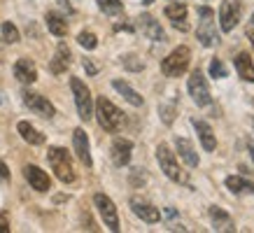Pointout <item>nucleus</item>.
I'll list each match as a JSON object with an SVG mask.
<instances>
[{"label":"nucleus","instance_id":"nucleus-9","mask_svg":"<svg viewBox=\"0 0 254 233\" xmlns=\"http://www.w3.org/2000/svg\"><path fill=\"white\" fill-rule=\"evenodd\" d=\"M93 203H96L100 217H103V222H105V226H108L110 231H115V233L119 231V215H117L115 203L110 201L105 194H96L93 196Z\"/></svg>","mask_w":254,"mask_h":233},{"label":"nucleus","instance_id":"nucleus-6","mask_svg":"<svg viewBox=\"0 0 254 233\" xmlns=\"http://www.w3.org/2000/svg\"><path fill=\"white\" fill-rule=\"evenodd\" d=\"M156 159H159V166H161V171L166 173V177H170L173 182H187V173L177 166V159L175 154L170 152L168 145H159L156 147Z\"/></svg>","mask_w":254,"mask_h":233},{"label":"nucleus","instance_id":"nucleus-34","mask_svg":"<svg viewBox=\"0 0 254 233\" xmlns=\"http://www.w3.org/2000/svg\"><path fill=\"white\" fill-rule=\"evenodd\" d=\"M84 68H86V72H89V75H96V72H98V65H93L89 58H84Z\"/></svg>","mask_w":254,"mask_h":233},{"label":"nucleus","instance_id":"nucleus-4","mask_svg":"<svg viewBox=\"0 0 254 233\" xmlns=\"http://www.w3.org/2000/svg\"><path fill=\"white\" fill-rule=\"evenodd\" d=\"M70 89H72V96H75V105H77V115L82 121H89L93 115V101H91V91L86 89V84L82 79L72 77L70 79Z\"/></svg>","mask_w":254,"mask_h":233},{"label":"nucleus","instance_id":"nucleus-19","mask_svg":"<svg viewBox=\"0 0 254 233\" xmlns=\"http://www.w3.org/2000/svg\"><path fill=\"white\" fill-rule=\"evenodd\" d=\"M175 147H177V154L185 159V163L189 166V168H196V166H198V154H196L193 145L187 138H177L175 140Z\"/></svg>","mask_w":254,"mask_h":233},{"label":"nucleus","instance_id":"nucleus-11","mask_svg":"<svg viewBox=\"0 0 254 233\" xmlns=\"http://www.w3.org/2000/svg\"><path fill=\"white\" fill-rule=\"evenodd\" d=\"M131 210L138 215L142 222H147V224H156L159 219H161V212H159V208H154L152 203L142 201V198H131Z\"/></svg>","mask_w":254,"mask_h":233},{"label":"nucleus","instance_id":"nucleus-10","mask_svg":"<svg viewBox=\"0 0 254 233\" xmlns=\"http://www.w3.org/2000/svg\"><path fill=\"white\" fill-rule=\"evenodd\" d=\"M23 103L28 105V108L35 112V115H40V116H45V119H52V116L56 115V110H54V105L47 101L45 96H40V93H33V91H26L23 93Z\"/></svg>","mask_w":254,"mask_h":233},{"label":"nucleus","instance_id":"nucleus-35","mask_svg":"<svg viewBox=\"0 0 254 233\" xmlns=\"http://www.w3.org/2000/svg\"><path fill=\"white\" fill-rule=\"evenodd\" d=\"M9 177V171H7V166L0 161V179H7Z\"/></svg>","mask_w":254,"mask_h":233},{"label":"nucleus","instance_id":"nucleus-15","mask_svg":"<svg viewBox=\"0 0 254 233\" xmlns=\"http://www.w3.org/2000/svg\"><path fill=\"white\" fill-rule=\"evenodd\" d=\"M14 77L21 82V84H33L38 79V68L31 58H19L14 65Z\"/></svg>","mask_w":254,"mask_h":233},{"label":"nucleus","instance_id":"nucleus-18","mask_svg":"<svg viewBox=\"0 0 254 233\" xmlns=\"http://www.w3.org/2000/svg\"><path fill=\"white\" fill-rule=\"evenodd\" d=\"M191 124H193V128H196V133H198L203 149H205V152H215L217 140H215V133H212V128H210L205 121H200V119H193Z\"/></svg>","mask_w":254,"mask_h":233},{"label":"nucleus","instance_id":"nucleus-1","mask_svg":"<svg viewBox=\"0 0 254 233\" xmlns=\"http://www.w3.org/2000/svg\"><path fill=\"white\" fill-rule=\"evenodd\" d=\"M47 159H49V166H52L54 175L61 179V182H65V184L75 182V168H72L70 154L65 152V149L63 147H52L49 149V154H47Z\"/></svg>","mask_w":254,"mask_h":233},{"label":"nucleus","instance_id":"nucleus-2","mask_svg":"<svg viewBox=\"0 0 254 233\" xmlns=\"http://www.w3.org/2000/svg\"><path fill=\"white\" fill-rule=\"evenodd\" d=\"M189 58H191L189 47H177V49H173L161 61L163 75H166V77H180V75H185L187 68H189Z\"/></svg>","mask_w":254,"mask_h":233},{"label":"nucleus","instance_id":"nucleus-38","mask_svg":"<svg viewBox=\"0 0 254 233\" xmlns=\"http://www.w3.org/2000/svg\"><path fill=\"white\" fill-rule=\"evenodd\" d=\"M252 21H254V16H252Z\"/></svg>","mask_w":254,"mask_h":233},{"label":"nucleus","instance_id":"nucleus-30","mask_svg":"<svg viewBox=\"0 0 254 233\" xmlns=\"http://www.w3.org/2000/svg\"><path fill=\"white\" fill-rule=\"evenodd\" d=\"M77 42L84 47V49H96V47H98V38H96L93 33H89V31L79 33V35H77Z\"/></svg>","mask_w":254,"mask_h":233},{"label":"nucleus","instance_id":"nucleus-13","mask_svg":"<svg viewBox=\"0 0 254 233\" xmlns=\"http://www.w3.org/2000/svg\"><path fill=\"white\" fill-rule=\"evenodd\" d=\"M72 147H75V152H77L79 161L84 163L86 168L91 166V149H89V135H86L82 128H75L72 131Z\"/></svg>","mask_w":254,"mask_h":233},{"label":"nucleus","instance_id":"nucleus-5","mask_svg":"<svg viewBox=\"0 0 254 233\" xmlns=\"http://www.w3.org/2000/svg\"><path fill=\"white\" fill-rule=\"evenodd\" d=\"M198 14H200V23H198V28H196V35H198L200 45L203 47L217 45L219 42V33L215 28V12L210 7H200Z\"/></svg>","mask_w":254,"mask_h":233},{"label":"nucleus","instance_id":"nucleus-20","mask_svg":"<svg viewBox=\"0 0 254 233\" xmlns=\"http://www.w3.org/2000/svg\"><path fill=\"white\" fill-rule=\"evenodd\" d=\"M70 65V49L65 45H59V49H56V56H54V61L49 63V70L54 72V75H61V72H65Z\"/></svg>","mask_w":254,"mask_h":233},{"label":"nucleus","instance_id":"nucleus-23","mask_svg":"<svg viewBox=\"0 0 254 233\" xmlns=\"http://www.w3.org/2000/svg\"><path fill=\"white\" fill-rule=\"evenodd\" d=\"M226 186L231 194H254V182L240 177V175H231L226 177Z\"/></svg>","mask_w":254,"mask_h":233},{"label":"nucleus","instance_id":"nucleus-32","mask_svg":"<svg viewBox=\"0 0 254 233\" xmlns=\"http://www.w3.org/2000/svg\"><path fill=\"white\" fill-rule=\"evenodd\" d=\"M138 56H124V65L128 70H142V61H135Z\"/></svg>","mask_w":254,"mask_h":233},{"label":"nucleus","instance_id":"nucleus-31","mask_svg":"<svg viewBox=\"0 0 254 233\" xmlns=\"http://www.w3.org/2000/svg\"><path fill=\"white\" fill-rule=\"evenodd\" d=\"M161 119L166 124H173V119H175V108H173V105H161Z\"/></svg>","mask_w":254,"mask_h":233},{"label":"nucleus","instance_id":"nucleus-37","mask_svg":"<svg viewBox=\"0 0 254 233\" xmlns=\"http://www.w3.org/2000/svg\"><path fill=\"white\" fill-rule=\"evenodd\" d=\"M250 154H252V159H254V145H250Z\"/></svg>","mask_w":254,"mask_h":233},{"label":"nucleus","instance_id":"nucleus-28","mask_svg":"<svg viewBox=\"0 0 254 233\" xmlns=\"http://www.w3.org/2000/svg\"><path fill=\"white\" fill-rule=\"evenodd\" d=\"M98 2V7L105 12V14L110 16H115V14H122L124 12V5H122V0H96Z\"/></svg>","mask_w":254,"mask_h":233},{"label":"nucleus","instance_id":"nucleus-24","mask_svg":"<svg viewBox=\"0 0 254 233\" xmlns=\"http://www.w3.org/2000/svg\"><path fill=\"white\" fill-rule=\"evenodd\" d=\"M236 70H238V75L245 82H254V63L252 58H250V54H238L236 56Z\"/></svg>","mask_w":254,"mask_h":233},{"label":"nucleus","instance_id":"nucleus-22","mask_svg":"<svg viewBox=\"0 0 254 233\" xmlns=\"http://www.w3.org/2000/svg\"><path fill=\"white\" fill-rule=\"evenodd\" d=\"M210 219L215 224V231H233V219L224 212L222 208H210Z\"/></svg>","mask_w":254,"mask_h":233},{"label":"nucleus","instance_id":"nucleus-8","mask_svg":"<svg viewBox=\"0 0 254 233\" xmlns=\"http://www.w3.org/2000/svg\"><path fill=\"white\" fill-rule=\"evenodd\" d=\"M240 16H243V5L240 0H224L222 9H219V26L224 33H231L238 26Z\"/></svg>","mask_w":254,"mask_h":233},{"label":"nucleus","instance_id":"nucleus-29","mask_svg":"<svg viewBox=\"0 0 254 233\" xmlns=\"http://www.w3.org/2000/svg\"><path fill=\"white\" fill-rule=\"evenodd\" d=\"M210 75L217 79H224L229 75V70H226V65L222 63V58H212V63H210Z\"/></svg>","mask_w":254,"mask_h":233},{"label":"nucleus","instance_id":"nucleus-12","mask_svg":"<svg viewBox=\"0 0 254 233\" xmlns=\"http://www.w3.org/2000/svg\"><path fill=\"white\" fill-rule=\"evenodd\" d=\"M23 175H26V179H28V184L35 189V191H49V186H52V179H49V175H47L45 171H40L38 166H26L23 168Z\"/></svg>","mask_w":254,"mask_h":233},{"label":"nucleus","instance_id":"nucleus-25","mask_svg":"<svg viewBox=\"0 0 254 233\" xmlns=\"http://www.w3.org/2000/svg\"><path fill=\"white\" fill-rule=\"evenodd\" d=\"M112 86H115L117 91L122 93L124 98L131 103V105H135V108H140V105H142V96H140L135 89H131V86L126 84V82H122V79H115V82H112Z\"/></svg>","mask_w":254,"mask_h":233},{"label":"nucleus","instance_id":"nucleus-26","mask_svg":"<svg viewBox=\"0 0 254 233\" xmlns=\"http://www.w3.org/2000/svg\"><path fill=\"white\" fill-rule=\"evenodd\" d=\"M47 28L52 31V35H56V38H63V35L68 33V23H65V19H63L61 14L49 12V14H47Z\"/></svg>","mask_w":254,"mask_h":233},{"label":"nucleus","instance_id":"nucleus-33","mask_svg":"<svg viewBox=\"0 0 254 233\" xmlns=\"http://www.w3.org/2000/svg\"><path fill=\"white\" fill-rule=\"evenodd\" d=\"M9 231V217L5 212H0V233H7Z\"/></svg>","mask_w":254,"mask_h":233},{"label":"nucleus","instance_id":"nucleus-21","mask_svg":"<svg viewBox=\"0 0 254 233\" xmlns=\"http://www.w3.org/2000/svg\"><path fill=\"white\" fill-rule=\"evenodd\" d=\"M16 131H19V135H21L28 145H42V142H45V135L33 124H28V121H19V124H16Z\"/></svg>","mask_w":254,"mask_h":233},{"label":"nucleus","instance_id":"nucleus-3","mask_svg":"<svg viewBox=\"0 0 254 233\" xmlns=\"http://www.w3.org/2000/svg\"><path fill=\"white\" fill-rule=\"evenodd\" d=\"M96 115H98V124L105 128V131L115 133L119 131V126L124 121V112L117 108L115 103H110L108 98H98V105H96Z\"/></svg>","mask_w":254,"mask_h":233},{"label":"nucleus","instance_id":"nucleus-36","mask_svg":"<svg viewBox=\"0 0 254 233\" xmlns=\"http://www.w3.org/2000/svg\"><path fill=\"white\" fill-rule=\"evenodd\" d=\"M247 38H250V42H252V47H254V28H250V31H247Z\"/></svg>","mask_w":254,"mask_h":233},{"label":"nucleus","instance_id":"nucleus-16","mask_svg":"<svg viewBox=\"0 0 254 233\" xmlns=\"http://www.w3.org/2000/svg\"><path fill=\"white\" fill-rule=\"evenodd\" d=\"M138 23H140V31L145 33L149 40H154V42H163L166 40V33H163V28L159 26V21H156L154 16L142 14L138 19Z\"/></svg>","mask_w":254,"mask_h":233},{"label":"nucleus","instance_id":"nucleus-27","mask_svg":"<svg viewBox=\"0 0 254 233\" xmlns=\"http://www.w3.org/2000/svg\"><path fill=\"white\" fill-rule=\"evenodd\" d=\"M0 35H2V40H5L7 45L19 42V31H16V26L12 21H5L2 26H0Z\"/></svg>","mask_w":254,"mask_h":233},{"label":"nucleus","instance_id":"nucleus-17","mask_svg":"<svg viewBox=\"0 0 254 233\" xmlns=\"http://www.w3.org/2000/svg\"><path fill=\"white\" fill-rule=\"evenodd\" d=\"M163 12H166V16L173 21L175 28H180V31H189V23H187V5L175 2V5H168Z\"/></svg>","mask_w":254,"mask_h":233},{"label":"nucleus","instance_id":"nucleus-7","mask_svg":"<svg viewBox=\"0 0 254 233\" xmlns=\"http://www.w3.org/2000/svg\"><path fill=\"white\" fill-rule=\"evenodd\" d=\"M189 96H191L193 103L200 105V108H205V105L212 103L210 86H208V82H205V77H203V72H200V70H193L191 77H189Z\"/></svg>","mask_w":254,"mask_h":233},{"label":"nucleus","instance_id":"nucleus-14","mask_svg":"<svg viewBox=\"0 0 254 233\" xmlns=\"http://www.w3.org/2000/svg\"><path fill=\"white\" fill-rule=\"evenodd\" d=\"M131 154H133V142L131 140L115 138V142H112V161H115L117 166H128Z\"/></svg>","mask_w":254,"mask_h":233}]
</instances>
